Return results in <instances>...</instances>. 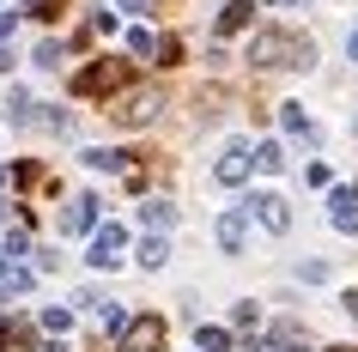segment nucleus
Masks as SVG:
<instances>
[{"label":"nucleus","mask_w":358,"mask_h":352,"mask_svg":"<svg viewBox=\"0 0 358 352\" xmlns=\"http://www.w3.org/2000/svg\"><path fill=\"white\" fill-rule=\"evenodd\" d=\"M249 170H255L249 146H243V140H231V146H225V158L213 164V183H225V188H243V183H249Z\"/></svg>","instance_id":"nucleus-4"},{"label":"nucleus","mask_w":358,"mask_h":352,"mask_svg":"<svg viewBox=\"0 0 358 352\" xmlns=\"http://www.w3.org/2000/svg\"><path fill=\"white\" fill-rule=\"evenodd\" d=\"M128 49H134V55H152V49H158V37H152V31H134Z\"/></svg>","instance_id":"nucleus-24"},{"label":"nucleus","mask_w":358,"mask_h":352,"mask_svg":"<svg viewBox=\"0 0 358 352\" xmlns=\"http://www.w3.org/2000/svg\"><path fill=\"white\" fill-rule=\"evenodd\" d=\"M340 304H346V316H352V322H358V292H346V297H340Z\"/></svg>","instance_id":"nucleus-25"},{"label":"nucleus","mask_w":358,"mask_h":352,"mask_svg":"<svg viewBox=\"0 0 358 352\" xmlns=\"http://www.w3.org/2000/svg\"><path fill=\"white\" fill-rule=\"evenodd\" d=\"M85 164H92V170H110V176H115V170H128V158H122V152H110V146H92V152H85Z\"/></svg>","instance_id":"nucleus-13"},{"label":"nucleus","mask_w":358,"mask_h":352,"mask_svg":"<svg viewBox=\"0 0 358 352\" xmlns=\"http://www.w3.org/2000/svg\"><path fill=\"white\" fill-rule=\"evenodd\" d=\"M255 164H262L267 176H273V170H285V146H280V140H262V146H255Z\"/></svg>","instance_id":"nucleus-14"},{"label":"nucleus","mask_w":358,"mask_h":352,"mask_svg":"<svg viewBox=\"0 0 358 352\" xmlns=\"http://www.w3.org/2000/svg\"><path fill=\"white\" fill-rule=\"evenodd\" d=\"M164 261H170V243L164 237H146V243H140V267H146V274H158Z\"/></svg>","instance_id":"nucleus-11"},{"label":"nucleus","mask_w":358,"mask_h":352,"mask_svg":"<svg viewBox=\"0 0 358 352\" xmlns=\"http://www.w3.org/2000/svg\"><path fill=\"white\" fill-rule=\"evenodd\" d=\"M280 122H285V134H303V140H316V122H310V115H303L298 104H285V115H280Z\"/></svg>","instance_id":"nucleus-16"},{"label":"nucleus","mask_w":358,"mask_h":352,"mask_svg":"<svg viewBox=\"0 0 358 352\" xmlns=\"http://www.w3.org/2000/svg\"><path fill=\"white\" fill-rule=\"evenodd\" d=\"M346 55H352V61H358V31H352V37H346Z\"/></svg>","instance_id":"nucleus-28"},{"label":"nucleus","mask_w":358,"mask_h":352,"mask_svg":"<svg viewBox=\"0 0 358 352\" xmlns=\"http://www.w3.org/2000/svg\"><path fill=\"white\" fill-rule=\"evenodd\" d=\"M158 110H164V97H158V92H140V97H128V104H122L115 115H122L128 128H140V122H152Z\"/></svg>","instance_id":"nucleus-8"},{"label":"nucleus","mask_w":358,"mask_h":352,"mask_svg":"<svg viewBox=\"0 0 358 352\" xmlns=\"http://www.w3.org/2000/svg\"><path fill=\"white\" fill-rule=\"evenodd\" d=\"M19 255H31V243H24V231H6V261H19Z\"/></svg>","instance_id":"nucleus-23"},{"label":"nucleus","mask_w":358,"mask_h":352,"mask_svg":"<svg viewBox=\"0 0 358 352\" xmlns=\"http://www.w3.org/2000/svg\"><path fill=\"white\" fill-rule=\"evenodd\" d=\"M43 328H49V334H67V328H73V310H67V304H49V310H43Z\"/></svg>","instance_id":"nucleus-18"},{"label":"nucleus","mask_w":358,"mask_h":352,"mask_svg":"<svg viewBox=\"0 0 358 352\" xmlns=\"http://www.w3.org/2000/svg\"><path fill=\"white\" fill-rule=\"evenodd\" d=\"M334 274V267H328V261H298V279L303 286H322V279Z\"/></svg>","instance_id":"nucleus-20"},{"label":"nucleus","mask_w":358,"mask_h":352,"mask_svg":"<svg viewBox=\"0 0 358 352\" xmlns=\"http://www.w3.org/2000/svg\"><path fill=\"white\" fill-rule=\"evenodd\" d=\"M158 346H164V322H158V316H134L115 352H158Z\"/></svg>","instance_id":"nucleus-5"},{"label":"nucleus","mask_w":358,"mask_h":352,"mask_svg":"<svg viewBox=\"0 0 358 352\" xmlns=\"http://www.w3.org/2000/svg\"><path fill=\"white\" fill-rule=\"evenodd\" d=\"M285 352H310V346H285Z\"/></svg>","instance_id":"nucleus-30"},{"label":"nucleus","mask_w":358,"mask_h":352,"mask_svg":"<svg viewBox=\"0 0 358 352\" xmlns=\"http://www.w3.org/2000/svg\"><path fill=\"white\" fill-rule=\"evenodd\" d=\"M0 183H6V164H0Z\"/></svg>","instance_id":"nucleus-31"},{"label":"nucleus","mask_w":358,"mask_h":352,"mask_svg":"<svg viewBox=\"0 0 358 352\" xmlns=\"http://www.w3.org/2000/svg\"><path fill=\"white\" fill-rule=\"evenodd\" d=\"M122 249H128V225H97V237H92V267H115V261H122Z\"/></svg>","instance_id":"nucleus-3"},{"label":"nucleus","mask_w":358,"mask_h":352,"mask_svg":"<svg viewBox=\"0 0 358 352\" xmlns=\"http://www.w3.org/2000/svg\"><path fill=\"white\" fill-rule=\"evenodd\" d=\"M43 128H55V134H67V128H73V115L61 110V104H49V115H43Z\"/></svg>","instance_id":"nucleus-22"},{"label":"nucleus","mask_w":358,"mask_h":352,"mask_svg":"<svg viewBox=\"0 0 358 352\" xmlns=\"http://www.w3.org/2000/svg\"><path fill=\"white\" fill-rule=\"evenodd\" d=\"M249 219H262V231L285 237L292 231V206H285V195H249Z\"/></svg>","instance_id":"nucleus-2"},{"label":"nucleus","mask_w":358,"mask_h":352,"mask_svg":"<svg viewBox=\"0 0 358 352\" xmlns=\"http://www.w3.org/2000/svg\"><path fill=\"white\" fill-rule=\"evenodd\" d=\"M255 67H316V43L310 37H285V31H262L249 43Z\"/></svg>","instance_id":"nucleus-1"},{"label":"nucleus","mask_w":358,"mask_h":352,"mask_svg":"<svg viewBox=\"0 0 358 352\" xmlns=\"http://www.w3.org/2000/svg\"><path fill=\"white\" fill-rule=\"evenodd\" d=\"M249 13H255L249 0H231L225 13H219V31H243V24H249Z\"/></svg>","instance_id":"nucleus-15"},{"label":"nucleus","mask_w":358,"mask_h":352,"mask_svg":"<svg viewBox=\"0 0 358 352\" xmlns=\"http://www.w3.org/2000/svg\"><path fill=\"white\" fill-rule=\"evenodd\" d=\"M79 231H92V237H97V201H92V195H79V201L67 206V219H61V237H79Z\"/></svg>","instance_id":"nucleus-7"},{"label":"nucleus","mask_w":358,"mask_h":352,"mask_svg":"<svg viewBox=\"0 0 358 352\" xmlns=\"http://www.w3.org/2000/svg\"><path fill=\"white\" fill-rule=\"evenodd\" d=\"M328 206H334V213H328L334 231H352V237H358V195H352V188H334V201H328Z\"/></svg>","instance_id":"nucleus-9"},{"label":"nucleus","mask_w":358,"mask_h":352,"mask_svg":"<svg viewBox=\"0 0 358 352\" xmlns=\"http://www.w3.org/2000/svg\"><path fill=\"white\" fill-rule=\"evenodd\" d=\"M140 225H152V231H170V225H176V206H170V201H146V206H140Z\"/></svg>","instance_id":"nucleus-10"},{"label":"nucleus","mask_w":358,"mask_h":352,"mask_svg":"<svg viewBox=\"0 0 358 352\" xmlns=\"http://www.w3.org/2000/svg\"><path fill=\"white\" fill-rule=\"evenodd\" d=\"M194 346H201V352H225L231 334H225V328H201V334H194Z\"/></svg>","instance_id":"nucleus-19"},{"label":"nucleus","mask_w":358,"mask_h":352,"mask_svg":"<svg viewBox=\"0 0 358 352\" xmlns=\"http://www.w3.org/2000/svg\"><path fill=\"white\" fill-rule=\"evenodd\" d=\"M152 0H122V13H146Z\"/></svg>","instance_id":"nucleus-26"},{"label":"nucleus","mask_w":358,"mask_h":352,"mask_svg":"<svg viewBox=\"0 0 358 352\" xmlns=\"http://www.w3.org/2000/svg\"><path fill=\"white\" fill-rule=\"evenodd\" d=\"M213 237H219V249H225V255H237V249H243V237H249V201L231 206V213H219Z\"/></svg>","instance_id":"nucleus-6"},{"label":"nucleus","mask_w":358,"mask_h":352,"mask_svg":"<svg viewBox=\"0 0 358 352\" xmlns=\"http://www.w3.org/2000/svg\"><path fill=\"white\" fill-rule=\"evenodd\" d=\"M37 352H67V346H61V340H37Z\"/></svg>","instance_id":"nucleus-27"},{"label":"nucleus","mask_w":358,"mask_h":352,"mask_svg":"<svg viewBox=\"0 0 358 352\" xmlns=\"http://www.w3.org/2000/svg\"><path fill=\"white\" fill-rule=\"evenodd\" d=\"M37 67H61V43H55V37L37 43Z\"/></svg>","instance_id":"nucleus-21"},{"label":"nucleus","mask_w":358,"mask_h":352,"mask_svg":"<svg viewBox=\"0 0 358 352\" xmlns=\"http://www.w3.org/2000/svg\"><path fill=\"white\" fill-rule=\"evenodd\" d=\"M97 328H103V334H128V310H122V304L110 297V304L97 310Z\"/></svg>","instance_id":"nucleus-12"},{"label":"nucleus","mask_w":358,"mask_h":352,"mask_svg":"<svg viewBox=\"0 0 358 352\" xmlns=\"http://www.w3.org/2000/svg\"><path fill=\"white\" fill-rule=\"evenodd\" d=\"M6 122H31V92H24V85L6 92Z\"/></svg>","instance_id":"nucleus-17"},{"label":"nucleus","mask_w":358,"mask_h":352,"mask_svg":"<svg viewBox=\"0 0 358 352\" xmlns=\"http://www.w3.org/2000/svg\"><path fill=\"white\" fill-rule=\"evenodd\" d=\"M280 6H310V0H280Z\"/></svg>","instance_id":"nucleus-29"}]
</instances>
